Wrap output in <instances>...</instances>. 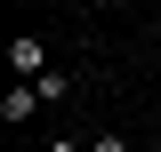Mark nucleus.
<instances>
[{
  "label": "nucleus",
  "mask_w": 161,
  "mask_h": 152,
  "mask_svg": "<svg viewBox=\"0 0 161 152\" xmlns=\"http://www.w3.org/2000/svg\"><path fill=\"white\" fill-rule=\"evenodd\" d=\"M32 112H40V88H32V80H8V96H0V120H8V128H24Z\"/></svg>",
  "instance_id": "nucleus-1"
},
{
  "label": "nucleus",
  "mask_w": 161,
  "mask_h": 152,
  "mask_svg": "<svg viewBox=\"0 0 161 152\" xmlns=\"http://www.w3.org/2000/svg\"><path fill=\"white\" fill-rule=\"evenodd\" d=\"M8 72H16V80H40V72H48V40H8Z\"/></svg>",
  "instance_id": "nucleus-2"
},
{
  "label": "nucleus",
  "mask_w": 161,
  "mask_h": 152,
  "mask_svg": "<svg viewBox=\"0 0 161 152\" xmlns=\"http://www.w3.org/2000/svg\"><path fill=\"white\" fill-rule=\"evenodd\" d=\"M89 152H129V136H121V128H105V136H89Z\"/></svg>",
  "instance_id": "nucleus-3"
},
{
  "label": "nucleus",
  "mask_w": 161,
  "mask_h": 152,
  "mask_svg": "<svg viewBox=\"0 0 161 152\" xmlns=\"http://www.w3.org/2000/svg\"><path fill=\"white\" fill-rule=\"evenodd\" d=\"M40 152H80V136H48V144H40Z\"/></svg>",
  "instance_id": "nucleus-4"
}]
</instances>
